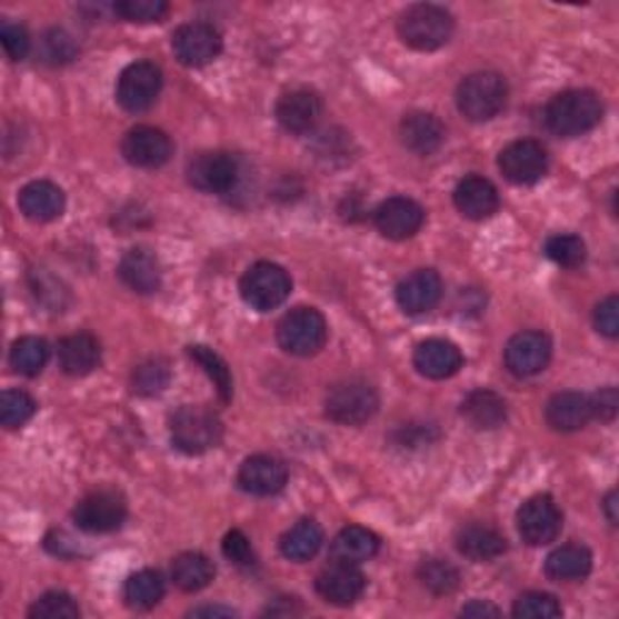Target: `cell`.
Listing matches in <instances>:
<instances>
[{
  "instance_id": "obj_1",
  "label": "cell",
  "mask_w": 619,
  "mask_h": 619,
  "mask_svg": "<svg viewBox=\"0 0 619 619\" xmlns=\"http://www.w3.org/2000/svg\"><path fill=\"white\" fill-rule=\"evenodd\" d=\"M545 121L561 139H576L602 121V102L593 90H567L547 104Z\"/></svg>"
},
{
  "instance_id": "obj_2",
  "label": "cell",
  "mask_w": 619,
  "mask_h": 619,
  "mask_svg": "<svg viewBox=\"0 0 619 619\" xmlns=\"http://www.w3.org/2000/svg\"><path fill=\"white\" fill-rule=\"evenodd\" d=\"M452 30H456V22H452L450 12L431 3L409 6L397 20V34L415 51H436L446 47Z\"/></svg>"
},
{
  "instance_id": "obj_3",
  "label": "cell",
  "mask_w": 619,
  "mask_h": 619,
  "mask_svg": "<svg viewBox=\"0 0 619 619\" xmlns=\"http://www.w3.org/2000/svg\"><path fill=\"white\" fill-rule=\"evenodd\" d=\"M170 436L177 450L187 452V456H201V452L220 443V438H223V423H220L213 409L201 405H187L172 415Z\"/></svg>"
},
{
  "instance_id": "obj_4",
  "label": "cell",
  "mask_w": 619,
  "mask_h": 619,
  "mask_svg": "<svg viewBox=\"0 0 619 619\" xmlns=\"http://www.w3.org/2000/svg\"><path fill=\"white\" fill-rule=\"evenodd\" d=\"M460 114L470 121H489L497 117L508 102V82L493 71L467 76L456 92Z\"/></svg>"
},
{
  "instance_id": "obj_5",
  "label": "cell",
  "mask_w": 619,
  "mask_h": 619,
  "mask_svg": "<svg viewBox=\"0 0 619 619\" xmlns=\"http://www.w3.org/2000/svg\"><path fill=\"white\" fill-rule=\"evenodd\" d=\"M380 397L366 380H343L329 390L325 400L327 417L341 426H361L378 415Z\"/></svg>"
},
{
  "instance_id": "obj_6",
  "label": "cell",
  "mask_w": 619,
  "mask_h": 619,
  "mask_svg": "<svg viewBox=\"0 0 619 619\" xmlns=\"http://www.w3.org/2000/svg\"><path fill=\"white\" fill-rule=\"evenodd\" d=\"M240 296L257 312L277 310L291 296V277L279 264L257 261L254 267L244 271L240 281Z\"/></svg>"
},
{
  "instance_id": "obj_7",
  "label": "cell",
  "mask_w": 619,
  "mask_h": 619,
  "mask_svg": "<svg viewBox=\"0 0 619 619\" xmlns=\"http://www.w3.org/2000/svg\"><path fill=\"white\" fill-rule=\"evenodd\" d=\"M279 347L291 356H315L327 341V322L315 308H296L277 327Z\"/></svg>"
},
{
  "instance_id": "obj_8",
  "label": "cell",
  "mask_w": 619,
  "mask_h": 619,
  "mask_svg": "<svg viewBox=\"0 0 619 619\" xmlns=\"http://www.w3.org/2000/svg\"><path fill=\"white\" fill-rule=\"evenodd\" d=\"M162 90V71L150 61L127 66L117 82V102L131 114H141L156 104Z\"/></svg>"
},
{
  "instance_id": "obj_9",
  "label": "cell",
  "mask_w": 619,
  "mask_h": 619,
  "mask_svg": "<svg viewBox=\"0 0 619 619\" xmlns=\"http://www.w3.org/2000/svg\"><path fill=\"white\" fill-rule=\"evenodd\" d=\"M240 162L228 153H199L187 164L189 184L206 194H230L240 184Z\"/></svg>"
},
{
  "instance_id": "obj_10",
  "label": "cell",
  "mask_w": 619,
  "mask_h": 619,
  "mask_svg": "<svg viewBox=\"0 0 619 619\" xmlns=\"http://www.w3.org/2000/svg\"><path fill=\"white\" fill-rule=\"evenodd\" d=\"M73 520L82 532L90 535L119 530L127 520V501L117 491H94L76 503Z\"/></svg>"
},
{
  "instance_id": "obj_11",
  "label": "cell",
  "mask_w": 619,
  "mask_h": 619,
  "mask_svg": "<svg viewBox=\"0 0 619 619\" xmlns=\"http://www.w3.org/2000/svg\"><path fill=\"white\" fill-rule=\"evenodd\" d=\"M549 158L542 143L522 139L508 143L499 156V170L508 182L513 184H535L547 174Z\"/></svg>"
},
{
  "instance_id": "obj_12",
  "label": "cell",
  "mask_w": 619,
  "mask_h": 619,
  "mask_svg": "<svg viewBox=\"0 0 619 619\" xmlns=\"http://www.w3.org/2000/svg\"><path fill=\"white\" fill-rule=\"evenodd\" d=\"M518 532L522 542L530 547H542L557 540L561 532V511L552 497H532L520 506Z\"/></svg>"
},
{
  "instance_id": "obj_13",
  "label": "cell",
  "mask_w": 619,
  "mask_h": 619,
  "mask_svg": "<svg viewBox=\"0 0 619 619\" xmlns=\"http://www.w3.org/2000/svg\"><path fill=\"white\" fill-rule=\"evenodd\" d=\"M172 49L174 57L184 66L199 68L218 59L220 49H223V39L209 22H187L172 34Z\"/></svg>"
},
{
  "instance_id": "obj_14",
  "label": "cell",
  "mask_w": 619,
  "mask_h": 619,
  "mask_svg": "<svg viewBox=\"0 0 619 619\" xmlns=\"http://www.w3.org/2000/svg\"><path fill=\"white\" fill-rule=\"evenodd\" d=\"M503 359L516 378H532L552 359V341L542 332H520L506 343Z\"/></svg>"
},
{
  "instance_id": "obj_15",
  "label": "cell",
  "mask_w": 619,
  "mask_h": 619,
  "mask_svg": "<svg viewBox=\"0 0 619 619\" xmlns=\"http://www.w3.org/2000/svg\"><path fill=\"white\" fill-rule=\"evenodd\" d=\"M373 220H376V228L388 240H409L421 230L426 211L415 199L392 197V199H385L378 206Z\"/></svg>"
},
{
  "instance_id": "obj_16",
  "label": "cell",
  "mask_w": 619,
  "mask_h": 619,
  "mask_svg": "<svg viewBox=\"0 0 619 619\" xmlns=\"http://www.w3.org/2000/svg\"><path fill=\"white\" fill-rule=\"evenodd\" d=\"M121 156L127 158V162L133 164V168L156 170L170 160L172 141L168 139V133H162L160 129L136 127L123 136Z\"/></svg>"
},
{
  "instance_id": "obj_17",
  "label": "cell",
  "mask_w": 619,
  "mask_h": 619,
  "mask_svg": "<svg viewBox=\"0 0 619 619\" xmlns=\"http://www.w3.org/2000/svg\"><path fill=\"white\" fill-rule=\"evenodd\" d=\"M315 588H318V593L327 602L337 605V608H349V605H353L363 596L366 576L359 571L356 563L335 561L332 567L320 571L318 581H315Z\"/></svg>"
},
{
  "instance_id": "obj_18",
  "label": "cell",
  "mask_w": 619,
  "mask_h": 619,
  "mask_svg": "<svg viewBox=\"0 0 619 619\" xmlns=\"http://www.w3.org/2000/svg\"><path fill=\"white\" fill-rule=\"evenodd\" d=\"M322 117V100L312 90L283 92L277 102V119L288 133H310Z\"/></svg>"
},
{
  "instance_id": "obj_19",
  "label": "cell",
  "mask_w": 619,
  "mask_h": 619,
  "mask_svg": "<svg viewBox=\"0 0 619 619\" xmlns=\"http://www.w3.org/2000/svg\"><path fill=\"white\" fill-rule=\"evenodd\" d=\"M288 481V470L279 458L252 456L247 458L238 472V485L252 497H273Z\"/></svg>"
},
{
  "instance_id": "obj_20",
  "label": "cell",
  "mask_w": 619,
  "mask_h": 619,
  "mask_svg": "<svg viewBox=\"0 0 619 619\" xmlns=\"http://www.w3.org/2000/svg\"><path fill=\"white\" fill-rule=\"evenodd\" d=\"M443 296V281L433 269H419L400 281L395 291L397 306L407 315H423L438 306Z\"/></svg>"
},
{
  "instance_id": "obj_21",
  "label": "cell",
  "mask_w": 619,
  "mask_h": 619,
  "mask_svg": "<svg viewBox=\"0 0 619 619\" xmlns=\"http://www.w3.org/2000/svg\"><path fill=\"white\" fill-rule=\"evenodd\" d=\"M415 368L429 380H446L462 368V353L452 341L426 339L415 351Z\"/></svg>"
},
{
  "instance_id": "obj_22",
  "label": "cell",
  "mask_w": 619,
  "mask_h": 619,
  "mask_svg": "<svg viewBox=\"0 0 619 619\" xmlns=\"http://www.w3.org/2000/svg\"><path fill=\"white\" fill-rule=\"evenodd\" d=\"M119 279L127 283L133 293L150 296L160 291L162 271L158 257L146 247H133L119 261Z\"/></svg>"
},
{
  "instance_id": "obj_23",
  "label": "cell",
  "mask_w": 619,
  "mask_h": 619,
  "mask_svg": "<svg viewBox=\"0 0 619 619\" xmlns=\"http://www.w3.org/2000/svg\"><path fill=\"white\" fill-rule=\"evenodd\" d=\"M458 211L470 220H487L499 211V191L489 180L479 174H470L456 187Z\"/></svg>"
},
{
  "instance_id": "obj_24",
  "label": "cell",
  "mask_w": 619,
  "mask_h": 619,
  "mask_svg": "<svg viewBox=\"0 0 619 619\" xmlns=\"http://www.w3.org/2000/svg\"><path fill=\"white\" fill-rule=\"evenodd\" d=\"M18 203L20 211L30 220H34V223H49V220H57L63 213L66 197L61 187L47 180H37L22 187Z\"/></svg>"
},
{
  "instance_id": "obj_25",
  "label": "cell",
  "mask_w": 619,
  "mask_h": 619,
  "mask_svg": "<svg viewBox=\"0 0 619 619\" xmlns=\"http://www.w3.org/2000/svg\"><path fill=\"white\" fill-rule=\"evenodd\" d=\"M545 417L555 431L561 433L579 431L590 419H593L590 397L583 392H557L552 400L547 402Z\"/></svg>"
},
{
  "instance_id": "obj_26",
  "label": "cell",
  "mask_w": 619,
  "mask_h": 619,
  "mask_svg": "<svg viewBox=\"0 0 619 619\" xmlns=\"http://www.w3.org/2000/svg\"><path fill=\"white\" fill-rule=\"evenodd\" d=\"M400 139L405 148L417 156H431L443 146L446 141V129L438 117L429 112H411L400 123Z\"/></svg>"
},
{
  "instance_id": "obj_27",
  "label": "cell",
  "mask_w": 619,
  "mask_h": 619,
  "mask_svg": "<svg viewBox=\"0 0 619 619\" xmlns=\"http://www.w3.org/2000/svg\"><path fill=\"white\" fill-rule=\"evenodd\" d=\"M462 417L477 431H493L508 419V407L501 395L479 388L462 400Z\"/></svg>"
},
{
  "instance_id": "obj_28",
  "label": "cell",
  "mask_w": 619,
  "mask_h": 619,
  "mask_svg": "<svg viewBox=\"0 0 619 619\" xmlns=\"http://www.w3.org/2000/svg\"><path fill=\"white\" fill-rule=\"evenodd\" d=\"M100 363V343L92 335H71L59 341V366L66 376L82 378Z\"/></svg>"
},
{
  "instance_id": "obj_29",
  "label": "cell",
  "mask_w": 619,
  "mask_h": 619,
  "mask_svg": "<svg viewBox=\"0 0 619 619\" xmlns=\"http://www.w3.org/2000/svg\"><path fill=\"white\" fill-rule=\"evenodd\" d=\"M593 569V555L581 545H563L545 561V573L552 581H581Z\"/></svg>"
},
{
  "instance_id": "obj_30",
  "label": "cell",
  "mask_w": 619,
  "mask_h": 619,
  "mask_svg": "<svg viewBox=\"0 0 619 619\" xmlns=\"http://www.w3.org/2000/svg\"><path fill=\"white\" fill-rule=\"evenodd\" d=\"M458 552L472 561H493L506 552V538L489 526H467L458 532Z\"/></svg>"
},
{
  "instance_id": "obj_31",
  "label": "cell",
  "mask_w": 619,
  "mask_h": 619,
  "mask_svg": "<svg viewBox=\"0 0 619 619\" xmlns=\"http://www.w3.org/2000/svg\"><path fill=\"white\" fill-rule=\"evenodd\" d=\"M380 549V538L376 532L361 526H349L343 528L335 542H332V557L335 561H347V563H359L373 559Z\"/></svg>"
},
{
  "instance_id": "obj_32",
  "label": "cell",
  "mask_w": 619,
  "mask_h": 619,
  "mask_svg": "<svg viewBox=\"0 0 619 619\" xmlns=\"http://www.w3.org/2000/svg\"><path fill=\"white\" fill-rule=\"evenodd\" d=\"M216 569L209 557L199 552H184L172 561V581L184 593H197L213 581Z\"/></svg>"
},
{
  "instance_id": "obj_33",
  "label": "cell",
  "mask_w": 619,
  "mask_h": 619,
  "mask_svg": "<svg viewBox=\"0 0 619 619\" xmlns=\"http://www.w3.org/2000/svg\"><path fill=\"white\" fill-rule=\"evenodd\" d=\"M325 542L322 528L315 520H300L281 538V555L291 561H310Z\"/></svg>"
},
{
  "instance_id": "obj_34",
  "label": "cell",
  "mask_w": 619,
  "mask_h": 619,
  "mask_svg": "<svg viewBox=\"0 0 619 619\" xmlns=\"http://www.w3.org/2000/svg\"><path fill=\"white\" fill-rule=\"evenodd\" d=\"M164 581L162 576L153 569H143L131 573L123 583V602L133 610H150L162 600Z\"/></svg>"
},
{
  "instance_id": "obj_35",
  "label": "cell",
  "mask_w": 619,
  "mask_h": 619,
  "mask_svg": "<svg viewBox=\"0 0 619 619\" xmlns=\"http://www.w3.org/2000/svg\"><path fill=\"white\" fill-rule=\"evenodd\" d=\"M49 361V343L39 337H22L10 349V366L16 373L34 378Z\"/></svg>"
},
{
  "instance_id": "obj_36",
  "label": "cell",
  "mask_w": 619,
  "mask_h": 619,
  "mask_svg": "<svg viewBox=\"0 0 619 619\" xmlns=\"http://www.w3.org/2000/svg\"><path fill=\"white\" fill-rule=\"evenodd\" d=\"M419 581L433 596H450L460 586V571L446 559H423L419 567Z\"/></svg>"
},
{
  "instance_id": "obj_37",
  "label": "cell",
  "mask_w": 619,
  "mask_h": 619,
  "mask_svg": "<svg viewBox=\"0 0 619 619\" xmlns=\"http://www.w3.org/2000/svg\"><path fill=\"white\" fill-rule=\"evenodd\" d=\"M189 356L203 368V373L213 380V388L218 390L220 400L230 402L232 400V378H230L228 363L220 359L213 349L201 347V343H197V347H189Z\"/></svg>"
},
{
  "instance_id": "obj_38",
  "label": "cell",
  "mask_w": 619,
  "mask_h": 619,
  "mask_svg": "<svg viewBox=\"0 0 619 619\" xmlns=\"http://www.w3.org/2000/svg\"><path fill=\"white\" fill-rule=\"evenodd\" d=\"M133 392L141 397H156L170 385V363L164 359H148L133 370Z\"/></svg>"
},
{
  "instance_id": "obj_39",
  "label": "cell",
  "mask_w": 619,
  "mask_h": 619,
  "mask_svg": "<svg viewBox=\"0 0 619 619\" xmlns=\"http://www.w3.org/2000/svg\"><path fill=\"white\" fill-rule=\"evenodd\" d=\"M34 411H37V402L22 390H6L0 395V423L10 431L20 429V426L30 421L34 417Z\"/></svg>"
},
{
  "instance_id": "obj_40",
  "label": "cell",
  "mask_w": 619,
  "mask_h": 619,
  "mask_svg": "<svg viewBox=\"0 0 619 619\" xmlns=\"http://www.w3.org/2000/svg\"><path fill=\"white\" fill-rule=\"evenodd\" d=\"M545 254L559 267L576 269L586 261V242L579 236H552L545 242Z\"/></svg>"
},
{
  "instance_id": "obj_41",
  "label": "cell",
  "mask_w": 619,
  "mask_h": 619,
  "mask_svg": "<svg viewBox=\"0 0 619 619\" xmlns=\"http://www.w3.org/2000/svg\"><path fill=\"white\" fill-rule=\"evenodd\" d=\"M30 283H32V291L41 306L49 308L51 312H63L68 291L57 277H51V273L44 269H34L30 273Z\"/></svg>"
},
{
  "instance_id": "obj_42",
  "label": "cell",
  "mask_w": 619,
  "mask_h": 619,
  "mask_svg": "<svg viewBox=\"0 0 619 619\" xmlns=\"http://www.w3.org/2000/svg\"><path fill=\"white\" fill-rule=\"evenodd\" d=\"M30 617L32 619H78L80 608L68 593L51 590V593H44L32 605Z\"/></svg>"
},
{
  "instance_id": "obj_43",
  "label": "cell",
  "mask_w": 619,
  "mask_h": 619,
  "mask_svg": "<svg viewBox=\"0 0 619 619\" xmlns=\"http://www.w3.org/2000/svg\"><path fill=\"white\" fill-rule=\"evenodd\" d=\"M513 615L518 619H555L561 617V605L549 593H526L513 605Z\"/></svg>"
},
{
  "instance_id": "obj_44",
  "label": "cell",
  "mask_w": 619,
  "mask_h": 619,
  "mask_svg": "<svg viewBox=\"0 0 619 619\" xmlns=\"http://www.w3.org/2000/svg\"><path fill=\"white\" fill-rule=\"evenodd\" d=\"M78 57L76 39L63 30H49L41 37V59L51 66L71 63Z\"/></svg>"
},
{
  "instance_id": "obj_45",
  "label": "cell",
  "mask_w": 619,
  "mask_h": 619,
  "mask_svg": "<svg viewBox=\"0 0 619 619\" xmlns=\"http://www.w3.org/2000/svg\"><path fill=\"white\" fill-rule=\"evenodd\" d=\"M112 10L127 22H158L168 12V3L164 0H119Z\"/></svg>"
},
{
  "instance_id": "obj_46",
  "label": "cell",
  "mask_w": 619,
  "mask_h": 619,
  "mask_svg": "<svg viewBox=\"0 0 619 619\" xmlns=\"http://www.w3.org/2000/svg\"><path fill=\"white\" fill-rule=\"evenodd\" d=\"M0 41H3V49L10 61L27 59V53H30L32 47V39L22 24H3V30H0Z\"/></svg>"
},
{
  "instance_id": "obj_47",
  "label": "cell",
  "mask_w": 619,
  "mask_h": 619,
  "mask_svg": "<svg viewBox=\"0 0 619 619\" xmlns=\"http://www.w3.org/2000/svg\"><path fill=\"white\" fill-rule=\"evenodd\" d=\"M593 322H596L598 332L608 339H615L619 335V298L617 296H610L600 302V306L596 308Z\"/></svg>"
},
{
  "instance_id": "obj_48",
  "label": "cell",
  "mask_w": 619,
  "mask_h": 619,
  "mask_svg": "<svg viewBox=\"0 0 619 619\" xmlns=\"http://www.w3.org/2000/svg\"><path fill=\"white\" fill-rule=\"evenodd\" d=\"M223 555L232 561L238 563V567H252L254 563V552H252V545L250 540L244 538V532L240 530H230L223 540Z\"/></svg>"
},
{
  "instance_id": "obj_49",
  "label": "cell",
  "mask_w": 619,
  "mask_h": 619,
  "mask_svg": "<svg viewBox=\"0 0 619 619\" xmlns=\"http://www.w3.org/2000/svg\"><path fill=\"white\" fill-rule=\"evenodd\" d=\"M397 443L405 446V448H419V446H429L431 440L438 438L436 426L431 423H405L400 431L395 433Z\"/></svg>"
},
{
  "instance_id": "obj_50",
  "label": "cell",
  "mask_w": 619,
  "mask_h": 619,
  "mask_svg": "<svg viewBox=\"0 0 619 619\" xmlns=\"http://www.w3.org/2000/svg\"><path fill=\"white\" fill-rule=\"evenodd\" d=\"M617 390L615 388H605L600 392H596L590 397V409H593V419L600 421H612L617 415Z\"/></svg>"
},
{
  "instance_id": "obj_51",
  "label": "cell",
  "mask_w": 619,
  "mask_h": 619,
  "mask_svg": "<svg viewBox=\"0 0 619 619\" xmlns=\"http://www.w3.org/2000/svg\"><path fill=\"white\" fill-rule=\"evenodd\" d=\"M499 608H493V605L485 602V600H472L470 605H465L462 608V617H499Z\"/></svg>"
},
{
  "instance_id": "obj_52",
  "label": "cell",
  "mask_w": 619,
  "mask_h": 619,
  "mask_svg": "<svg viewBox=\"0 0 619 619\" xmlns=\"http://www.w3.org/2000/svg\"><path fill=\"white\" fill-rule=\"evenodd\" d=\"M191 615L194 617H201V615H213V617H232L236 612H232L230 608H197V610H191Z\"/></svg>"
},
{
  "instance_id": "obj_53",
  "label": "cell",
  "mask_w": 619,
  "mask_h": 619,
  "mask_svg": "<svg viewBox=\"0 0 619 619\" xmlns=\"http://www.w3.org/2000/svg\"><path fill=\"white\" fill-rule=\"evenodd\" d=\"M615 508H617V491H610V493H608V499H605V513H608V520L612 522V526L617 522Z\"/></svg>"
}]
</instances>
